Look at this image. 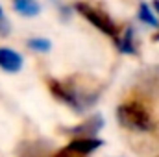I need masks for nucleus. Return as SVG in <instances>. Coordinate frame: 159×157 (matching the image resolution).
Returning <instances> with one entry per match:
<instances>
[{"instance_id":"f257e3e1","label":"nucleus","mask_w":159,"mask_h":157,"mask_svg":"<svg viewBox=\"0 0 159 157\" xmlns=\"http://www.w3.org/2000/svg\"><path fill=\"white\" fill-rule=\"evenodd\" d=\"M117 118H119L120 126L133 129V131H150L154 128L150 113L146 111V107L141 102L120 104L117 109Z\"/></svg>"},{"instance_id":"f03ea898","label":"nucleus","mask_w":159,"mask_h":157,"mask_svg":"<svg viewBox=\"0 0 159 157\" xmlns=\"http://www.w3.org/2000/svg\"><path fill=\"white\" fill-rule=\"evenodd\" d=\"M48 89L59 102L70 105L74 111H83L85 107H89L96 100L94 92L85 94V92L78 91L76 87H72L70 83H63V81H57V79H48Z\"/></svg>"},{"instance_id":"7ed1b4c3","label":"nucleus","mask_w":159,"mask_h":157,"mask_svg":"<svg viewBox=\"0 0 159 157\" xmlns=\"http://www.w3.org/2000/svg\"><path fill=\"white\" fill-rule=\"evenodd\" d=\"M74 9L78 11L87 22H91L94 28H98L102 34L109 35L111 39H117V37H119V28H117V24H115L113 19H111L107 13H104L102 9H98V7H94V6H91V4H87V2H76V4H74Z\"/></svg>"},{"instance_id":"20e7f679","label":"nucleus","mask_w":159,"mask_h":157,"mask_svg":"<svg viewBox=\"0 0 159 157\" xmlns=\"http://www.w3.org/2000/svg\"><path fill=\"white\" fill-rule=\"evenodd\" d=\"M102 126H104V118L100 117V115H96V117L87 118L85 122H81L78 126L67 128L65 133L67 135H74L76 139L78 137H96V133L102 129Z\"/></svg>"},{"instance_id":"39448f33","label":"nucleus","mask_w":159,"mask_h":157,"mask_svg":"<svg viewBox=\"0 0 159 157\" xmlns=\"http://www.w3.org/2000/svg\"><path fill=\"white\" fill-rule=\"evenodd\" d=\"M104 142L100 141V139H96V137H78V139H74L67 148L70 150V152H74V154H78V155L85 157L89 155L91 152H94L96 148H100Z\"/></svg>"},{"instance_id":"423d86ee","label":"nucleus","mask_w":159,"mask_h":157,"mask_svg":"<svg viewBox=\"0 0 159 157\" xmlns=\"http://www.w3.org/2000/svg\"><path fill=\"white\" fill-rule=\"evenodd\" d=\"M0 69L6 72H19L22 69V57L11 48H0Z\"/></svg>"},{"instance_id":"0eeeda50","label":"nucleus","mask_w":159,"mask_h":157,"mask_svg":"<svg viewBox=\"0 0 159 157\" xmlns=\"http://www.w3.org/2000/svg\"><path fill=\"white\" fill-rule=\"evenodd\" d=\"M117 43V48H119L122 54H137V46H135V30L131 28V26H128L126 30H124V34L115 39Z\"/></svg>"},{"instance_id":"6e6552de","label":"nucleus","mask_w":159,"mask_h":157,"mask_svg":"<svg viewBox=\"0 0 159 157\" xmlns=\"http://www.w3.org/2000/svg\"><path fill=\"white\" fill-rule=\"evenodd\" d=\"M11 2H13V9L20 13L22 17H35L41 11L37 0H11Z\"/></svg>"},{"instance_id":"1a4fd4ad","label":"nucleus","mask_w":159,"mask_h":157,"mask_svg":"<svg viewBox=\"0 0 159 157\" xmlns=\"http://www.w3.org/2000/svg\"><path fill=\"white\" fill-rule=\"evenodd\" d=\"M137 19H139V22H144L146 26H154V28L159 26V22H157V19H156V15H154V11H152V7L146 2H141L139 4Z\"/></svg>"},{"instance_id":"9d476101","label":"nucleus","mask_w":159,"mask_h":157,"mask_svg":"<svg viewBox=\"0 0 159 157\" xmlns=\"http://www.w3.org/2000/svg\"><path fill=\"white\" fill-rule=\"evenodd\" d=\"M26 44H28L30 50H34V52H43V54L52 48V43L48 39H43V37H34V39L28 41Z\"/></svg>"},{"instance_id":"9b49d317","label":"nucleus","mask_w":159,"mask_h":157,"mask_svg":"<svg viewBox=\"0 0 159 157\" xmlns=\"http://www.w3.org/2000/svg\"><path fill=\"white\" fill-rule=\"evenodd\" d=\"M9 32H11L9 22H7L4 17H0V35H2V37H6V35H9Z\"/></svg>"},{"instance_id":"f8f14e48","label":"nucleus","mask_w":159,"mask_h":157,"mask_svg":"<svg viewBox=\"0 0 159 157\" xmlns=\"http://www.w3.org/2000/svg\"><path fill=\"white\" fill-rule=\"evenodd\" d=\"M152 6H154V9L157 11V15H159V0H154V2H152ZM154 39H156V41H159V32L156 34V37H154Z\"/></svg>"},{"instance_id":"ddd939ff","label":"nucleus","mask_w":159,"mask_h":157,"mask_svg":"<svg viewBox=\"0 0 159 157\" xmlns=\"http://www.w3.org/2000/svg\"><path fill=\"white\" fill-rule=\"evenodd\" d=\"M0 17H4V9H2V6H0Z\"/></svg>"}]
</instances>
